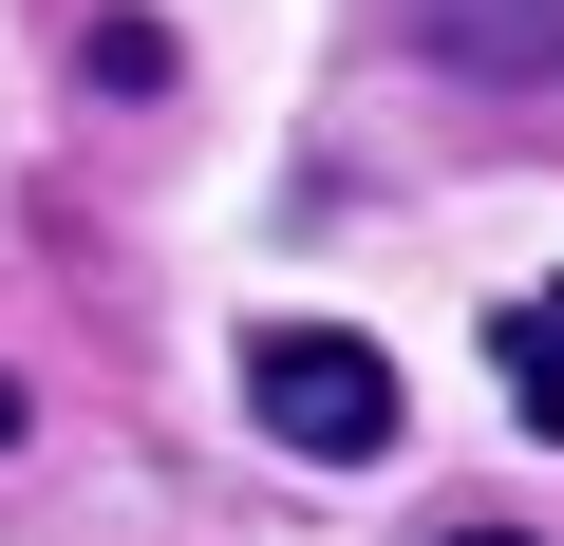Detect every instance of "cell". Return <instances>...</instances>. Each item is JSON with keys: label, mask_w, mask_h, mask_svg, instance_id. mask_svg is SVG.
I'll return each instance as SVG.
<instances>
[{"label": "cell", "mask_w": 564, "mask_h": 546, "mask_svg": "<svg viewBox=\"0 0 564 546\" xmlns=\"http://www.w3.org/2000/svg\"><path fill=\"white\" fill-rule=\"evenodd\" d=\"M0 452H20V377H0Z\"/></svg>", "instance_id": "4"}, {"label": "cell", "mask_w": 564, "mask_h": 546, "mask_svg": "<svg viewBox=\"0 0 564 546\" xmlns=\"http://www.w3.org/2000/svg\"><path fill=\"white\" fill-rule=\"evenodd\" d=\"M245 415H263L282 452H321V471H377V452L414 433L395 358H377V340H339V321H263V340H245Z\"/></svg>", "instance_id": "1"}, {"label": "cell", "mask_w": 564, "mask_h": 546, "mask_svg": "<svg viewBox=\"0 0 564 546\" xmlns=\"http://www.w3.org/2000/svg\"><path fill=\"white\" fill-rule=\"evenodd\" d=\"M414 39L470 76H564V0H414Z\"/></svg>", "instance_id": "2"}, {"label": "cell", "mask_w": 564, "mask_h": 546, "mask_svg": "<svg viewBox=\"0 0 564 546\" xmlns=\"http://www.w3.org/2000/svg\"><path fill=\"white\" fill-rule=\"evenodd\" d=\"M452 546H527V527H452Z\"/></svg>", "instance_id": "5"}, {"label": "cell", "mask_w": 564, "mask_h": 546, "mask_svg": "<svg viewBox=\"0 0 564 546\" xmlns=\"http://www.w3.org/2000/svg\"><path fill=\"white\" fill-rule=\"evenodd\" d=\"M489 377H508V415H527V433H564V283L489 321Z\"/></svg>", "instance_id": "3"}]
</instances>
